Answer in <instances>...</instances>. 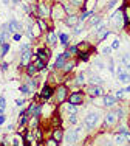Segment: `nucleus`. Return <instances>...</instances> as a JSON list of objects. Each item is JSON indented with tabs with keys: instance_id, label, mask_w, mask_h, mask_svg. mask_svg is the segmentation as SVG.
Masks as SVG:
<instances>
[{
	"instance_id": "nucleus-1",
	"label": "nucleus",
	"mask_w": 130,
	"mask_h": 146,
	"mask_svg": "<svg viewBox=\"0 0 130 146\" xmlns=\"http://www.w3.org/2000/svg\"><path fill=\"white\" fill-rule=\"evenodd\" d=\"M112 23L116 25L118 28H121L122 25L125 23V19H124V13H122V9H119V11H116L113 17H112Z\"/></svg>"
},
{
	"instance_id": "nucleus-2",
	"label": "nucleus",
	"mask_w": 130,
	"mask_h": 146,
	"mask_svg": "<svg viewBox=\"0 0 130 146\" xmlns=\"http://www.w3.org/2000/svg\"><path fill=\"white\" fill-rule=\"evenodd\" d=\"M98 113L96 112H91V113H88L87 117H85V127L87 129H93L95 126H96V123H98Z\"/></svg>"
},
{
	"instance_id": "nucleus-3",
	"label": "nucleus",
	"mask_w": 130,
	"mask_h": 146,
	"mask_svg": "<svg viewBox=\"0 0 130 146\" xmlns=\"http://www.w3.org/2000/svg\"><path fill=\"white\" fill-rule=\"evenodd\" d=\"M37 9H39V16L42 17V19L48 17V16H50V13H51L50 6L47 5V3H43V2H40L39 5H37Z\"/></svg>"
},
{
	"instance_id": "nucleus-4",
	"label": "nucleus",
	"mask_w": 130,
	"mask_h": 146,
	"mask_svg": "<svg viewBox=\"0 0 130 146\" xmlns=\"http://www.w3.org/2000/svg\"><path fill=\"white\" fill-rule=\"evenodd\" d=\"M118 81L122 82V84H129V82H130V73L124 72V70H122V67L118 68Z\"/></svg>"
},
{
	"instance_id": "nucleus-5",
	"label": "nucleus",
	"mask_w": 130,
	"mask_h": 146,
	"mask_svg": "<svg viewBox=\"0 0 130 146\" xmlns=\"http://www.w3.org/2000/svg\"><path fill=\"white\" fill-rule=\"evenodd\" d=\"M77 129H70L67 132V135H65V143H68V145H73L74 141L77 140Z\"/></svg>"
},
{
	"instance_id": "nucleus-6",
	"label": "nucleus",
	"mask_w": 130,
	"mask_h": 146,
	"mask_svg": "<svg viewBox=\"0 0 130 146\" xmlns=\"http://www.w3.org/2000/svg\"><path fill=\"white\" fill-rule=\"evenodd\" d=\"M87 93L90 96H101L102 95V89L99 87V86H96V84H91V86H88Z\"/></svg>"
},
{
	"instance_id": "nucleus-7",
	"label": "nucleus",
	"mask_w": 130,
	"mask_h": 146,
	"mask_svg": "<svg viewBox=\"0 0 130 146\" xmlns=\"http://www.w3.org/2000/svg\"><path fill=\"white\" fill-rule=\"evenodd\" d=\"M30 58H31V50L28 48H23L22 50V65H28L30 64Z\"/></svg>"
},
{
	"instance_id": "nucleus-8",
	"label": "nucleus",
	"mask_w": 130,
	"mask_h": 146,
	"mask_svg": "<svg viewBox=\"0 0 130 146\" xmlns=\"http://www.w3.org/2000/svg\"><path fill=\"white\" fill-rule=\"evenodd\" d=\"M116 120H118V115H116V112H110L105 115V126H113L116 123Z\"/></svg>"
},
{
	"instance_id": "nucleus-9",
	"label": "nucleus",
	"mask_w": 130,
	"mask_h": 146,
	"mask_svg": "<svg viewBox=\"0 0 130 146\" xmlns=\"http://www.w3.org/2000/svg\"><path fill=\"white\" fill-rule=\"evenodd\" d=\"M68 101H70L71 104H81L82 101H84V95L82 93H73V95H70V98H68Z\"/></svg>"
},
{
	"instance_id": "nucleus-10",
	"label": "nucleus",
	"mask_w": 130,
	"mask_h": 146,
	"mask_svg": "<svg viewBox=\"0 0 130 146\" xmlns=\"http://www.w3.org/2000/svg\"><path fill=\"white\" fill-rule=\"evenodd\" d=\"M65 96H67V89H65L64 86H60V87L57 89V92H56V98H57V101L62 103L64 100H65Z\"/></svg>"
},
{
	"instance_id": "nucleus-11",
	"label": "nucleus",
	"mask_w": 130,
	"mask_h": 146,
	"mask_svg": "<svg viewBox=\"0 0 130 146\" xmlns=\"http://www.w3.org/2000/svg\"><path fill=\"white\" fill-rule=\"evenodd\" d=\"M8 28H9V31H11V33H12V31H20V30H22V25H20L17 20L11 19V20L8 22Z\"/></svg>"
},
{
	"instance_id": "nucleus-12",
	"label": "nucleus",
	"mask_w": 130,
	"mask_h": 146,
	"mask_svg": "<svg viewBox=\"0 0 130 146\" xmlns=\"http://www.w3.org/2000/svg\"><path fill=\"white\" fill-rule=\"evenodd\" d=\"M28 113H31V115L34 117H39V113H40V104H37V103H33L31 106H30V110H28Z\"/></svg>"
},
{
	"instance_id": "nucleus-13",
	"label": "nucleus",
	"mask_w": 130,
	"mask_h": 146,
	"mask_svg": "<svg viewBox=\"0 0 130 146\" xmlns=\"http://www.w3.org/2000/svg\"><path fill=\"white\" fill-rule=\"evenodd\" d=\"M116 103V96L113 95H104V106H113V104Z\"/></svg>"
},
{
	"instance_id": "nucleus-14",
	"label": "nucleus",
	"mask_w": 130,
	"mask_h": 146,
	"mask_svg": "<svg viewBox=\"0 0 130 146\" xmlns=\"http://www.w3.org/2000/svg\"><path fill=\"white\" fill-rule=\"evenodd\" d=\"M65 22H67L68 27H74V25H77V23H79V17H76V16H68Z\"/></svg>"
},
{
	"instance_id": "nucleus-15",
	"label": "nucleus",
	"mask_w": 130,
	"mask_h": 146,
	"mask_svg": "<svg viewBox=\"0 0 130 146\" xmlns=\"http://www.w3.org/2000/svg\"><path fill=\"white\" fill-rule=\"evenodd\" d=\"M65 54H59V56H57V59H56V64H54V67L56 68H60V67H64L65 65Z\"/></svg>"
},
{
	"instance_id": "nucleus-16",
	"label": "nucleus",
	"mask_w": 130,
	"mask_h": 146,
	"mask_svg": "<svg viewBox=\"0 0 130 146\" xmlns=\"http://www.w3.org/2000/svg\"><path fill=\"white\" fill-rule=\"evenodd\" d=\"M51 93H53V90H51V87H50V86H45L40 95H42V98H43V100H47V98H50V96H51Z\"/></svg>"
},
{
	"instance_id": "nucleus-17",
	"label": "nucleus",
	"mask_w": 130,
	"mask_h": 146,
	"mask_svg": "<svg viewBox=\"0 0 130 146\" xmlns=\"http://www.w3.org/2000/svg\"><path fill=\"white\" fill-rule=\"evenodd\" d=\"M37 58H39V59H42V61H47V59H50V51L39 50V51H37Z\"/></svg>"
},
{
	"instance_id": "nucleus-18",
	"label": "nucleus",
	"mask_w": 130,
	"mask_h": 146,
	"mask_svg": "<svg viewBox=\"0 0 130 146\" xmlns=\"http://www.w3.org/2000/svg\"><path fill=\"white\" fill-rule=\"evenodd\" d=\"M125 141H127V138H125V135L121 134V132H119V134L115 137V143L116 145H122V143H125Z\"/></svg>"
},
{
	"instance_id": "nucleus-19",
	"label": "nucleus",
	"mask_w": 130,
	"mask_h": 146,
	"mask_svg": "<svg viewBox=\"0 0 130 146\" xmlns=\"http://www.w3.org/2000/svg\"><path fill=\"white\" fill-rule=\"evenodd\" d=\"M121 62L125 65V67L130 70V53H125V54H122V58H121Z\"/></svg>"
},
{
	"instance_id": "nucleus-20",
	"label": "nucleus",
	"mask_w": 130,
	"mask_h": 146,
	"mask_svg": "<svg viewBox=\"0 0 130 146\" xmlns=\"http://www.w3.org/2000/svg\"><path fill=\"white\" fill-rule=\"evenodd\" d=\"M107 34H108V30L105 28V27H102V28L98 31V39H99V40H101V39H104V37L107 36Z\"/></svg>"
},
{
	"instance_id": "nucleus-21",
	"label": "nucleus",
	"mask_w": 130,
	"mask_h": 146,
	"mask_svg": "<svg viewBox=\"0 0 130 146\" xmlns=\"http://www.w3.org/2000/svg\"><path fill=\"white\" fill-rule=\"evenodd\" d=\"M122 13H124V17H125V23H129L130 22V6L125 5L124 9H122Z\"/></svg>"
},
{
	"instance_id": "nucleus-22",
	"label": "nucleus",
	"mask_w": 130,
	"mask_h": 146,
	"mask_svg": "<svg viewBox=\"0 0 130 146\" xmlns=\"http://www.w3.org/2000/svg\"><path fill=\"white\" fill-rule=\"evenodd\" d=\"M47 40H48V42H50L51 45L56 44V36H54L53 31H48V34H47Z\"/></svg>"
},
{
	"instance_id": "nucleus-23",
	"label": "nucleus",
	"mask_w": 130,
	"mask_h": 146,
	"mask_svg": "<svg viewBox=\"0 0 130 146\" xmlns=\"http://www.w3.org/2000/svg\"><path fill=\"white\" fill-rule=\"evenodd\" d=\"M119 132H121V134H124L125 138H127V141H130V132H129L127 127H125V126H121V127H119Z\"/></svg>"
},
{
	"instance_id": "nucleus-24",
	"label": "nucleus",
	"mask_w": 130,
	"mask_h": 146,
	"mask_svg": "<svg viewBox=\"0 0 130 146\" xmlns=\"http://www.w3.org/2000/svg\"><path fill=\"white\" fill-rule=\"evenodd\" d=\"M26 121H28V113H26V112H22V113H20V126L26 124Z\"/></svg>"
},
{
	"instance_id": "nucleus-25",
	"label": "nucleus",
	"mask_w": 130,
	"mask_h": 146,
	"mask_svg": "<svg viewBox=\"0 0 130 146\" xmlns=\"http://www.w3.org/2000/svg\"><path fill=\"white\" fill-rule=\"evenodd\" d=\"M53 137L56 138L57 141H60V140H62V131H60V129H54V134H53Z\"/></svg>"
},
{
	"instance_id": "nucleus-26",
	"label": "nucleus",
	"mask_w": 130,
	"mask_h": 146,
	"mask_svg": "<svg viewBox=\"0 0 130 146\" xmlns=\"http://www.w3.org/2000/svg\"><path fill=\"white\" fill-rule=\"evenodd\" d=\"M36 67H37V70H42V68L45 67V61H42V59L37 58L36 59Z\"/></svg>"
},
{
	"instance_id": "nucleus-27",
	"label": "nucleus",
	"mask_w": 130,
	"mask_h": 146,
	"mask_svg": "<svg viewBox=\"0 0 130 146\" xmlns=\"http://www.w3.org/2000/svg\"><path fill=\"white\" fill-rule=\"evenodd\" d=\"M74 65H76V64H74L73 61H70V62H67V64L64 65V70H65V72H70L71 68H74Z\"/></svg>"
},
{
	"instance_id": "nucleus-28",
	"label": "nucleus",
	"mask_w": 130,
	"mask_h": 146,
	"mask_svg": "<svg viewBox=\"0 0 130 146\" xmlns=\"http://www.w3.org/2000/svg\"><path fill=\"white\" fill-rule=\"evenodd\" d=\"M36 70H37L36 64H28V75H30V76L34 75V73H36Z\"/></svg>"
},
{
	"instance_id": "nucleus-29",
	"label": "nucleus",
	"mask_w": 130,
	"mask_h": 146,
	"mask_svg": "<svg viewBox=\"0 0 130 146\" xmlns=\"http://www.w3.org/2000/svg\"><path fill=\"white\" fill-rule=\"evenodd\" d=\"M20 92H22V95H23V96H26V95H30V93H31V92H30V87H28L26 84L20 87Z\"/></svg>"
},
{
	"instance_id": "nucleus-30",
	"label": "nucleus",
	"mask_w": 130,
	"mask_h": 146,
	"mask_svg": "<svg viewBox=\"0 0 130 146\" xmlns=\"http://www.w3.org/2000/svg\"><path fill=\"white\" fill-rule=\"evenodd\" d=\"M90 81H91V84H102V78H99V76H91V79H90Z\"/></svg>"
},
{
	"instance_id": "nucleus-31",
	"label": "nucleus",
	"mask_w": 130,
	"mask_h": 146,
	"mask_svg": "<svg viewBox=\"0 0 130 146\" xmlns=\"http://www.w3.org/2000/svg\"><path fill=\"white\" fill-rule=\"evenodd\" d=\"M99 22H101V17H99V16H95V17H93V19H91V20H90V27H93V25H96V23H99Z\"/></svg>"
},
{
	"instance_id": "nucleus-32",
	"label": "nucleus",
	"mask_w": 130,
	"mask_h": 146,
	"mask_svg": "<svg viewBox=\"0 0 130 146\" xmlns=\"http://www.w3.org/2000/svg\"><path fill=\"white\" fill-rule=\"evenodd\" d=\"M67 110H68V112H70V113H74V112H76V104H68V106H67Z\"/></svg>"
},
{
	"instance_id": "nucleus-33",
	"label": "nucleus",
	"mask_w": 130,
	"mask_h": 146,
	"mask_svg": "<svg viewBox=\"0 0 130 146\" xmlns=\"http://www.w3.org/2000/svg\"><path fill=\"white\" fill-rule=\"evenodd\" d=\"M85 82V79H84V73H81L79 76H77V79H76V84H79V86H82Z\"/></svg>"
},
{
	"instance_id": "nucleus-34",
	"label": "nucleus",
	"mask_w": 130,
	"mask_h": 146,
	"mask_svg": "<svg viewBox=\"0 0 130 146\" xmlns=\"http://www.w3.org/2000/svg\"><path fill=\"white\" fill-rule=\"evenodd\" d=\"M5 107H6V104H5V98L3 96H0V113L5 110Z\"/></svg>"
},
{
	"instance_id": "nucleus-35",
	"label": "nucleus",
	"mask_w": 130,
	"mask_h": 146,
	"mask_svg": "<svg viewBox=\"0 0 130 146\" xmlns=\"http://www.w3.org/2000/svg\"><path fill=\"white\" fill-rule=\"evenodd\" d=\"M47 145H50V146H57V145H59V141H57L56 138L53 137V138H50V140L47 141Z\"/></svg>"
},
{
	"instance_id": "nucleus-36",
	"label": "nucleus",
	"mask_w": 130,
	"mask_h": 146,
	"mask_svg": "<svg viewBox=\"0 0 130 146\" xmlns=\"http://www.w3.org/2000/svg\"><path fill=\"white\" fill-rule=\"evenodd\" d=\"M59 39H60V42L65 45V44H67V40H68V36H67V34H59Z\"/></svg>"
},
{
	"instance_id": "nucleus-37",
	"label": "nucleus",
	"mask_w": 130,
	"mask_h": 146,
	"mask_svg": "<svg viewBox=\"0 0 130 146\" xmlns=\"http://www.w3.org/2000/svg\"><path fill=\"white\" fill-rule=\"evenodd\" d=\"M8 50H9V45L8 44H3L2 45V54H6V53H8Z\"/></svg>"
},
{
	"instance_id": "nucleus-38",
	"label": "nucleus",
	"mask_w": 130,
	"mask_h": 146,
	"mask_svg": "<svg viewBox=\"0 0 130 146\" xmlns=\"http://www.w3.org/2000/svg\"><path fill=\"white\" fill-rule=\"evenodd\" d=\"M37 25H39L42 30H47V25H45V22H43L42 19H39V20H37Z\"/></svg>"
},
{
	"instance_id": "nucleus-39",
	"label": "nucleus",
	"mask_w": 130,
	"mask_h": 146,
	"mask_svg": "<svg viewBox=\"0 0 130 146\" xmlns=\"http://www.w3.org/2000/svg\"><path fill=\"white\" fill-rule=\"evenodd\" d=\"M95 2L96 0H87V5H88V11H91V8L95 6Z\"/></svg>"
},
{
	"instance_id": "nucleus-40",
	"label": "nucleus",
	"mask_w": 130,
	"mask_h": 146,
	"mask_svg": "<svg viewBox=\"0 0 130 146\" xmlns=\"http://www.w3.org/2000/svg\"><path fill=\"white\" fill-rule=\"evenodd\" d=\"M112 50H113L112 47H105L104 50H102V53H104V54H110V53H112Z\"/></svg>"
},
{
	"instance_id": "nucleus-41",
	"label": "nucleus",
	"mask_w": 130,
	"mask_h": 146,
	"mask_svg": "<svg viewBox=\"0 0 130 146\" xmlns=\"http://www.w3.org/2000/svg\"><path fill=\"white\" fill-rule=\"evenodd\" d=\"M70 2H71V3H74L76 6H81L82 3H84V0H70Z\"/></svg>"
},
{
	"instance_id": "nucleus-42",
	"label": "nucleus",
	"mask_w": 130,
	"mask_h": 146,
	"mask_svg": "<svg viewBox=\"0 0 130 146\" xmlns=\"http://www.w3.org/2000/svg\"><path fill=\"white\" fill-rule=\"evenodd\" d=\"M124 92H125L124 89H122V90H119V92L116 93V98H124Z\"/></svg>"
},
{
	"instance_id": "nucleus-43",
	"label": "nucleus",
	"mask_w": 130,
	"mask_h": 146,
	"mask_svg": "<svg viewBox=\"0 0 130 146\" xmlns=\"http://www.w3.org/2000/svg\"><path fill=\"white\" fill-rule=\"evenodd\" d=\"M34 135H36V138H37V140H40V138H42V134H40V131H39V129H36V131H34Z\"/></svg>"
},
{
	"instance_id": "nucleus-44",
	"label": "nucleus",
	"mask_w": 130,
	"mask_h": 146,
	"mask_svg": "<svg viewBox=\"0 0 130 146\" xmlns=\"http://www.w3.org/2000/svg\"><path fill=\"white\" fill-rule=\"evenodd\" d=\"M70 121H71V123H76V121H77V118H76V115H74V113H71V115H70Z\"/></svg>"
},
{
	"instance_id": "nucleus-45",
	"label": "nucleus",
	"mask_w": 130,
	"mask_h": 146,
	"mask_svg": "<svg viewBox=\"0 0 130 146\" xmlns=\"http://www.w3.org/2000/svg\"><path fill=\"white\" fill-rule=\"evenodd\" d=\"M112 48H113V50H116V48H119V40H115V42L112 44Z\"/></svg>"
},
{
	"instance_id": "nucleus-46",
	"label": "nucleus",
	"mask_w": 130,
	"mask_h": 146,
	"mask_svg": "<svg viewBox=\"0 0 130 146\" xmlns=\"http://www.w3.org/2000/svg\"><path fill=\"white\" fill-rule=\"evenodd\" d=\"M116 2H118V0H112V2H110V3H108V6H107V8H108V9H110V8H113V6H115V3H116Z\"/></svg>"
},
{
	"instance_id": "nucleus-47",
	"label": "nucleus",
	"mask_w": 130,
	"mask_h": 146,
	"mask_svg": "<svg viewBox=\"0 0 130 146\" xmlns=\"http://www.w3.org/2000/svg\"><path fill=\"white\" fill-rule=\"evenodd\" d=\"M81 31H82V28H81V27H76V28H74V31H73V33H74V34H79Z\"/></svg>"
},
{
	"instance_id": "nucleus-48",
	"label": "nucleus",
	"mask_w": 130,
	"mask_h": 146,
	"mask_svg": "<svg viewBox=\"0 0 130 146\" xmlns=\"http://www.w3.org/2000/svg\"><path fill=\"white\" fill-rule=\"evenodd\" d=\"M22 143V141H20V137H16L14 138V145H20Z\"/></svg>"
},
{
	"instance_id": "nucleus-49",
	"label": "nucleus",
	"mask_w": 130,
	"mask_h": 146,
	"mask_svg": "<svg viewBox=\"0 0 130 146\" xmlns=\"http://www.w3.org/2000/svg\"><path fill=\"white\" fill-rule=\"evenodd\" d=\"M5 123V115H2V113H0V124H3Z\"/></svg>"
},
{
	"instance_id": "nucleus-50",
	"label": "nucleus",
	"mask_w": 130,
	"mask_h": 146,
	"mask_svg": "<svg viewBox=\"0 0 130 146\" xmlns=\"http://www.w3.org/2000/svg\"><path fill=\"white\" fill-rule=\"evenodd\" d=\"M12 39H14V40H20V34H14V36H12Z\"/></svg>"
},
{
	"instance_id": "nucleus-51",
	"label": "nucleus",
	"mask_w": 130,
	"mask_h": 146,
	"mask_svg": "<svg viewBox=\"0 0 130 146\" xmlns=\"http://www.w3.org/2000/svg\"><path fill=\"white\" fill-rule=\"evenodd\" d=\"M17 106H23V100H17Z\"/></svg>"
},
{
	"instance_id": "nucleus-52",
	"label": "nucleus",
	"mask_w": 130,
	"mask_h": 146,
	"mask_svg": "<svg viewBox=\"0 0 130 146\" xmlns=\"http://www.w3.org/2000/svg\"><path fill=\"white\" fill-rule=\"evenodd\" d=\"M108 68H110V72H115V68H113V61H110V67H108Z\"/></svg>"
},
{
	"instance_id": "nucleus-53",
	"label": "nucleus",
	"mask_w": 130,
	"mask_h": 146,
	"mask_svg": "<svg viewBox=\"0 0 130 146\" xmlns=\"http://www.w3.org/2000/svg\"><path fill=\"white\" fill-rule=\"evenodd\" d=\"M124 90H125V92H130V86H129V87H127V89H124Z\"/></svg>"
},
{
	"instance_id": "nucleus-54",
	"label": "nucleus",
	"mask_w": 130,
	"mask_h": 146,
	"mask_svg": "<svg viewBox=\"0 0 130 146\" xmlns=\"http://www.w3.org/2000/svg\"><path fill=\"white\" fill-rule=\"evenodd\" d=\"M3 3H9V0H3Z\"/></svg>"
},
{
	"instance_id": "nucleus-55",
	"label": "nucleus",
	"mask_w": 130,
	"mask_h": 146,
	"mask_svg": "<svg viewBox=\"0 0 130 146\" xmlns=\"http://www.w3.org/2000/svg\"><path fill=\"white\" fill-rule=\"evenodd\" d=\"M12 2H14V3H19V2H20V0H12Z\"/></svg>"
}]
</instances>
